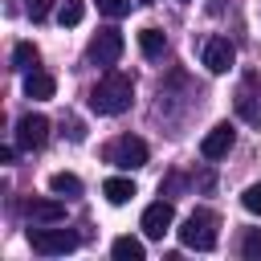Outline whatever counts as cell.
<instances>
[{
	"label": "cell",
	"instance_id": "1",
	"mask_svg": "<svg viewBox=\"0 0 261 261\" xmlns=\"http://www.w3.org/2000/svg\"><path fill=\"white\" fill-rule=\"evenodd\" d=\"M130 98H135V82H130V73H122L114 65L90 90V106L98 114H122V110H130Z\"/></svg>",
	"mask_w": 261,
	"mask_h": 261
},
{
	"label": "cell",
	"instance_id": "2",
	"mask_svg": "<svg viewBox=\"0 0 261 261\" xmlns=\"http://www.w3.org/2000/svg\"><path fill=\"white\" fill-rule=\"evenodd\" d=\"M216 212H208V208H196L184 224H179V241H184V249H196V253H212L216 249Z\"/></svg>",
	"mask_w": 261,
	"mask_h": 261
},
{
	"label": "cell",
	"instance_id": "3",
	"mask_svg": "<svg viewBox=\"0 0 261 261\" xmlns=\"http://www.w3.org/2000/svg\"><path fill=\"white\" fill-rule=\"evenodd\" d=\"M29 245H33V253H41V257H61V253H73L77 249V232H69V228H49V224H33L29 228Z\"/></svg>",
	"mask_w": 261,
	"mask_h": 261
},
{
	"label": "cell",
	"instance_id": "4",
	"mask_svg": "<svg viewBox=\"0 0 261 261\" xmlns=\"http://www.w3.org/2000/svg\"><path fill=\"white\" fill-rule=\"evenodd\" d=\"M106 163H114V167H122V171L143 167V163H147V143H143L139 135H118V139L106 143Z\"/></svg>",
	"mask_w": 261,
	"mask_h": 261
},
{
	"label": "cell",
	"instance_id": "5",
	"mask_svg": "<svg viewBox=\"0 0 261 261\" xmlns=\"http://www.w3.org/2000/svg\"><path fill=\"white\" fill-rule=\"evenodd\" d=\"M86 53H90L94 65H106V69L118 65V57H122V33H118V29H98Z\"/></svg>",
	"mask_w": 261,
	"mask_h": 261
},
{
	"label": "cell",
	"instance_id": "6",
	"mask_svg": "<svg viewBox=\"0 0 261 261\" xmlns=\"http://www.w3.org/2000/svg\"><path fill=\"white\" fill-rule=\"evenodd\" d=\"M139 224H143V237H151V241H163V232L175 224V204H171V200H155V204H147Z\"/></svg>",
	"mask_w": 261,
	"mask_h": 261
},
{
	"label": "cell",
	"instance_id": "7",
	"mask_svg": "<svg viewBox=\"0 0 261 261\" xmlns=\"http://www.w3.org/2000/svg\"><path fill=\"white\" fill-rule=\"evenodd\" d=\"M200 61L208 65V73H228L232 61H237V49H232L228 37H208L204 49H200Z\"/></svg>",
	"mask_w": 261,
	"mask_h": 261
},
{
	"label": "cell",
	"instance_id": "8",
	"mask_svg": "<svg viewBox=\"0 0 261 261\" xmlns=\"http://www.w3.org/2000/svg\"><path fill=\"white\" fill-rule=\"evenodd\" d=\"M45 139H49V118L45 114H20V122H16V147L37 151V147H45Z\"/></svg>",
	"mask_w": 261,
	"mask_h": 261
},
{
	"label": "cell",
	"instance_id": "9",
	"mask_svg": "<svg viewBox=\"0 0 261 261\" xmlns=\"http://www.w3.org/2000/svg\"><path fill=\"white\" fill-rule=\"evenodd\" d=\"M232 143H237V130H232V122H216V126L204 135V143H200V155H204V159H224V155L232 151Z\"/></svg>",
	"mask_w": 261,
	"mask_h": 261
},
{
	"label": "cell",
	"instance_id": "10",
	"mask_svg": "<svg viewBox=\"0 0 261 261\" xmlns=\"http://www.w3.org/2000/svg\"><path fill=\"white\" fill-rule=\"evenodd\" d=\"M24 212H29L33 224H61L65 220V204L61 200H45V196H33L24 204Z\"/></svg>",
	"mask_w": 261,
	"mask_h": 261
},
{
	"label": "cell",
	"instance_id": "11",
	"mask_svg": "<svg viewBox=\"0 0 261 261\" xmlns=\"http://www.w3.org/2000/svg\"><path fill=\"white\" fill-rule=\"evenodd\" d=\"M24 94L37 98V102H45V98L57 94V77L45 73V69H29V73H24Z\"/></svg>",
	"mask_w": 261,
	"mask_h": 261
},
{
	"label": "cell",
	"instance_id": "12",
	"mask_svg": "<svg viewBox=\"0 0 261 261\" xmlns=\"http://www.w3.org/2000/svg\"><path fill=\"white\" fill-rule=\"evenodd\" d=\"M102 196H106L110 204H126V200L135 196V179H126V175H110V179L102 184Z\"/></svg>",
	"mask_w": 261,
	"mask_h": 261
},
{
	"label": "cell",
	"instance_id": "13",
	"mask_svg": "<svg viewBox=\"0 0 261 261\" xmlns=\"http://www.w3.org/2000/svg\"><path fill=\"white\" fill-rule=\"evenodd\" d=\"M139 49H143V57H163V49H167V37H163V29L147 24V29L139 33Z\"/></svg>",
	"mask_w": 261,
	"mask_h": 261
},
{
	"label": "cell",
	"instance_id": "14",
	"mask_svg": "<svg viewBox=\"0 0 261 261\" xmlns=\"http://www.w3.org/2000/svg\"><path fill=\"white\" fill-rule=\"evenodd\" d=\"M110 253H114V261H143V241L139 237H118L114 245H110Z\"/></svg>",
	"mask_w": 261,
	"mask_h": 261
},
{
	"label": "cell",
	"instance_id": "15",
	"mask_svg": "<svg viewBox=\"0 0 261 261\" xmlns=\"http://www.w3.org/2000/svg\"><path fill=\"white\" fill-rule=\"evenodd\" d=\"M37 61H41V53H37V45L33 41H20L16 49H12V69H37Z\"/></svg>",
	"mask_w": 261,
	"mask_h": 261
},
{
	"label": "cell",
	"instance_id": "16",
	"mask_svg": "<svg viewBox=\"0 0 261 261\" xmlns=\"http://www.w3.org/2000/svg\"><path fill=\"white\" fill-rule=\"evenodd\" d=\"M49 192H53V196H82V179H77L73 171H57V175L49 179Z\"/></svg>",
	"mask_w": 261,
	"mask_h": 261
},
{
	"label": "cell",
	"instance_id": "17",
	"mask_svg": "<svg viewBox=\"0 0 261 261\" xmlns=\"http://www.w3.org/2000/svg\"><path fill=\"white\" fill-rule=\"evenodd\" d=\"M82 16H86V4H82V0H65V4L57 8V20H61V29H73V24H82Z\"/></svg>",
	"mask_w": 261,
	"mask_h": 261
},
{
	"label": "cell",
	"instance_id": "18",
	"mask_svg": "<svg viewBox=\"0 0 261 261\" xmlns=\"http://www.w3.org/2000/svg\"><path fill=\"white\" fill-rule=\"evenodd\" d=\"M237 110H241V118H245V122H261V110H257V102H253V94H249V90H241V94H237Z\"/></svg>",
	"mask_w": 261,
	"mask_h": 261
},
{
	"label": "cell",
	"instance_id": "19",
	"mask_svg": "<svg viewBox=\"0 0 261 261\" xmlns=\"http://www.w3.org/2000/svg\"><path fill=\"white\" fill-rule=\"evenodd\" d=\"M241 257H249V261L261 257V228H249V232L241 237Z\"/></svg>",
	"mask_w": 261,
	"mask_h": 261
},
{
	"label": "cell",
	"instance_id": "20",
	"mask_svg": "<svg viewBox=\"0 0 261 261\" xmlns=\"http://www.w3.org/2000/svg\"><path fill=\"white\" fill-rule=\"evenodd\" d=\"M241 204H245L253 216H261V184H249V188H245V196H241Z\"/></svg>",
	"mask_w": 261,
	"mask_h": 261
},
{
	"label": "cell",
	"instance_id": "21",
	"mask_svg": "<svg viewBox=\"0 0 261 261\" xmlns=\"http://www.w3.org/2000/svg\"><path fill=\"white\" fill-rule=\"evenodd\" d=\"M98 8H102L106 16H114V20H118V16H126V12H130V0H98Z\"/></svg>",
	"mask_w": 261,
	"mask_h": 261
},
{
	"label": "cell",
	"instance_id": "22",
	"mask_svg": "<svg viewBox=\"0 0 261 261\" xmlns=\"http://www.w3.org/2000/svg\"><path fill=\"white\" fill-rule=\"evenodd\" d=\"M49 4H53V0H24V8H29L33 20H45V16H49Z\"/></svg>",
	"mask_w": 261,
	"mask_h": 261
},
{
	"label": "cell",
	"instance_id": "23",
	"mask_svg": "<svg viewBox=\"0 0 261 261\" xmlns=\"http://www.w3.org/2000/svg\"><path fill=\"white\" fill-rule=\"evenodd\" d=\"M139 4H151V0H139Z\"/></svg>",
	"mask_w": 261,
	"mask_h": 261
}]
</instances>
